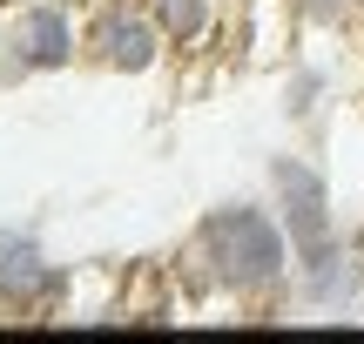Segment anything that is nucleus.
I'll list each match as a JSON object with an SVG mask.
<instances>
[{"mask_svg":"<svg viewBox=\"0 0 364 344\" xmlns=\"http://www.w3.org/2000/svg\"><path fill=\"white\" fill-rule=\"evenodd\" d=\"M290 14H297V27H311V34H344L364 14V0H290Z\"/></svg>","mask_w":364,"mask_h":344,"instance_id":"nucleus-8","label":"nucleus"},{"mask_svg":"<svg viewBox=\"0 0 364 344\" xmlns=\"http://www.w3.org/2000/svg\"><path fill=\"white\" fill-rule=\"evenodd\" d=\"M297 297L311 311H324V318H351V311L364 304V257L351 250V243H338L324 264H304L297 270Z\"/></svg>","mask_w":364,"mask_h":344,"instance_id":"nucleus-6","label":"nucleus"},{"mask_svg":"<svg viewBox=\"0 0 364 344\" xmlns=\"http://www.w3.org/2000/svg\"><path fill=\"white\" fill-rule=\"evenodd\" d=\"M149 14L162 21L169 48H196L216 34V0H149Z\"/></svg>","mask_w":364,"mask_h":344,"instance_id":"nucleus-7","label":"nucleus"},{"mask_svg":"<svg viewBox=\"0 0 364 344\" xmlns=\"http://www.w3.org/2000/svg\"><path fill=\"white\" fill-rule=\"evenodd\" d=\"M270 210H277V223H284V237H290L297 270L324 264V257L344 243L338 210H331V183H324V169H317L311 156H290V149L270 156Z\"/></svg>","mask_w":364,"mask_h":344,"instance_id":"nucleus-2","label":"nucleus"},{"mask_svg":"<svg viewBox=\"0 0 364 344\" xmlns=\"http://www.w3.org/2000/svg\"><path fill=\"white\" fill-rule=\"evenodd\" d=\"M317 102H324V68H290L284 81V115H317Z\"/></svg>","mask_w":364,"mask_h":344,"instance_id":"nucleus-9","label":"nucleus"},{"mask_svg":"<svg viewBox=\"0 0 364 344\" xmlns=\"http://www.w3.org/2000/svg\"><path fill=\"white\" fill-rule=\"evenodd\" d=\"M68 297V270L48 264L34 230H0V304L7 311H48Z\"/></svg>","mask_w":364,"mask_h":344,"instance_id":"nucleus-5","label":"nucleus"},{"mask_svg":"<svg viewBox=\"0 0 364 344\" xmlns=\"http://www.w3.org/2000/svg\"><path fill=\"white\" fill-rule=\"evenodd\" d=\"M0 54H7L21 75H61V68H75L81 34H75V21H68V7H54V0H34V7H21V14L7 21V41H0Z\"/></svg>","mask_w":364,"mask_h":344,"instance_id":"nucleus-4","label":"nucleus"},{"mask_svg":"<svg viewBox=\"0 0 364 344\" xmlns=\"http://www.w3.org/2000/svg\"><path fill=\"white\" fill-rule=\"evenodd\" d=\"M189 264L203 270V284H216L223 297H277L297 270L290 237L277 223V210L263 203H216L189 237Z\"/></svg>","mask_w":364,"mask_h":344,"instance_id":"nucleus-1","label":"nucleus"},{"mask_svg":"<svg viewBox=\"0 0 364 344\" xmlns=\"http://www.w3.org/2000/svg\"><path fill=\"white\" fill-rule=\"evenodd\" d=\"M162 48H169V34H162V21L149 14V0H142V7L115 0V7H102V14L88 21V34H81V54H88L95 68H108V75H129V81L156 75Z\"/></svg>","mask_w":364,"mask_h":344,"instance_id":"nucleus-3","label":"nucleus"}]
</instances>
